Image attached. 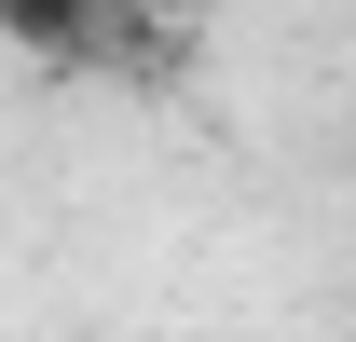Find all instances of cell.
Returning <instances> with one entry per match:
<instances>
[{"mask_svg": "<svg viewBox=\"0 0 356 342\" xmlns=\"http://www.w3.org/2000/svg\"><path fill=\"white\" fill-rule=\"evenodd\" d=\"M96 28H110V0H0V42H28V55H83Z\"/></svg>", "mask_w": 356, "mask_h": 342, "instance_id": "1", "label": "cell"}]
</instances>
